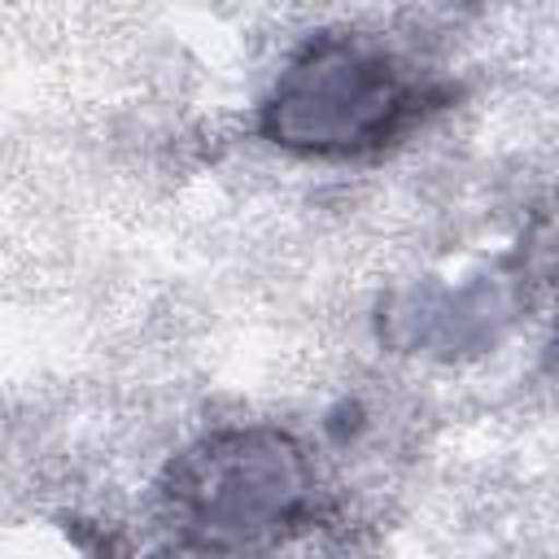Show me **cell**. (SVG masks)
I'll use <instances>...</instances> for the list:
<instances>
[{
	"label": "cell",
	"mask_w": 559,
	"mask_h": 559,
	"mask_svg": "<svg viewBox=\"0 0 559 559\" xmlns=\"http://www.w3.org/2000/svg\"><path fill=\"white\" fill-rule=\"evenodd\" d=\"M166 528L192 559H253L280 546L310 507L301 450L266 428L197 441L166 476Z\"/></svg>",
	"instance_id": "1"
},
{
	"label": "cell",
	"mask_w": 559,
	"mask_h": 559,
	"mask_svg": "<svg viewBox=\"0 0 559 559\" xmlns=\"http://www.w3.org/2000/svg\"><path fill=\"white\" fill-rule=\"evenodd\" d=\"M428 92L406 66L358 35L314 39L275 83L266 100V131L301 153H371L397 140Z\"/></svg>",
	"instance_id": "2"
}]
</instances>
